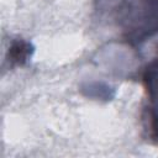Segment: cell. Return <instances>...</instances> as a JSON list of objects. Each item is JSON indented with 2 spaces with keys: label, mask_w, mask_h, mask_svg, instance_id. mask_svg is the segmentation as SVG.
<instances>
[{
  "label": "cell",
  "mask_w": 158,
  "mask_h": 158,
  "mask_svg": "<svg viewBox=\"0 0 158 158\" xmlns=\"http://www.w3.org/2000/svg\"><path fill=\"white\" fill-rule=\"evenodd\" d=\"M28 46L23 42H19V43H15L11 48V56L14 58V60H17V62H23L25 58L27 57V53H28Z\"/></svg>",
  "instance_id": "obj_1"
}]
</instances>
